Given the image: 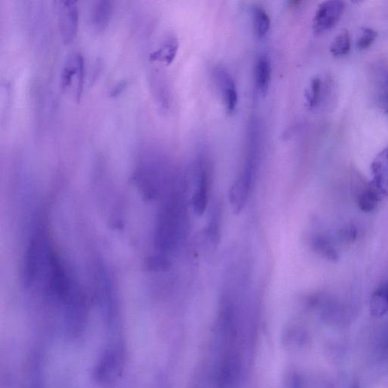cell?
Segmentation results:
<instances>
[{"instance_id":"cell-1","label":"cell","mask_w":388,"mask_h":388,"mask_svg":"<svg viewBox=\"0 0 388 388\" xmlns=\"http://www.w3.org/2000/svg\"><path fill=\"white\" fill-rule=\"evenodd\" d=\"M185 185L178 181L163 197L158 211L154 246L159 254L168 257L182 245L188 226Z\"/></svg>"},{"instance_id":"cell-2","label":"cell","mask_w":388,"mask_h":388,"mask_svg":"<svg viewBox=\"0 0 388 388\" xmlns=\"http://www.w3.org/2000/svg\"><path fill=\"white\" fill-rule=\"evenodd\" d=\"M242 371L243 357L239 349L221 352L215 368V388H238Z\"/></svg>"},{"instance_id":"cell-3","label":"cell","mask_w":388,"mask_h":388,"mask_svg":"<svg viewBox=\"0 0 388 388\" xmlns=\"http://www.w3.org/2000/svg\"><path fill=\"white\" fill-rule=\"evenodd\" d=\"M194 191L191 199L193 210L202 215L209 206L211 176L209 165L204 157L199 156L193 163Z\"/></svg>"},{"instance_id":"cell-4","label":"cell","mask_w":388,"mask_h":388,"mask_svg":"<svg viewBox=\"0 0 388 388\" xmlns=\"http://www.w3.org/2000/svg\"><path fill=\"white\" fill-rule=\"evenodd\" d=\"M84 81V60L78 52L71 54L64 62L60 86L64 93L73 96L77 103L82 99Z\"/></svg>"},{"instance_id":"cell-5","label":"cell","mask_w":388,"mask_h":388,"mask_svg":"<svg viewBox=\"0 0 388 388\" xmlns=\"http://www.w3.org/2000/svg\"><path fill=\"white\" fill-rule=\"evenodd\" d=\"M344 10V3L337 0L322 2L316 10L313 21L315 34H323L336 26Z\"/></svg>"},{"instance_id":"cell-6","label":"cell","mask_w":388,"mask_h":388,"mask_svg":"<svg viewBox=\"0 0 388 388\" xmlns=\"http://www.w3.org/2000/svg\"><path fill=\"white\" fill-rule=\"evenodd\" d=\"M58 26L62 41L66 45L73 43L77 37L79 12L75 1L57 2Z\"/></svg>"},{"instance_id":"cell-7","label":"cell","mask_w":388,"mask_h":388,"mask_svg":"<svg viewBox=\"0 0 388 388\" xmlns=\"http://www.w3.org/2000/svg\"><path fill=\"white\" fill-rule=\"evenodd\" d=\"M214 75L226 110L228 114H233L239 102V92L234 78L224 68H217L215 70Z\"/></svg>"},{"instance_id":"cell-8","label":"cell","mask_w":388,"mask_h":388,"mask_svg":"<svg viewBox=\"0 0 388 388\" xmlns=\"http://www.w3.org/2000/svg\"><path fill=\"white\" fill-rule=\"evenodd\" d=\"M372 184L383 197L388 195V147L375 158L371 165Z\"/></svg>"},{"instance_id":"cell-9","label":"cell","mask_w":388,"mask_h":388,"mask_svg":"<svg viewBox=\"0 0 388 388\" xmlns=\"http://www.w3.org/2000/svg\"><path fill=\"white\" fill-rule=\"evenodd\" d=\"M271 77V64L265 54L258 57L254 66V82L256 91L263 97L267 95Z\"/></svg>"},{"instance_id":"cell-10","label":"cell","mask_w":388,"mask_h":388,"mask_svg":"<svg viewBox=\"0 0 388 388\" xmlns=\"http://www.w3.org/2000/svg\"><path fill=\"white\" fill-rule=\"evenodd\" d=\"M383 197V194L372 182H369L363 184L359 189L356 202L359 209L363 212L371 213L376 209Z\"/></svg>"},{"instance_id":"cell-11","label":"cell","mask_w":388,"mask_h":388,"mask_svg":"<svg viewBox=\"0 0 388 388\" xmlns=\"http://www.w3.org/2000/svg\"><path fill=\"white\" fill-rule=\"evenodd\" d=\"M112 13V5L110 1H97L91 12V25L95 31L101 32L109 25Z\"/></svg>"},{"instance_id":"cell-12","label":"cell","mask_w":388,"mask_h":388,"mask_svg":"<svg viewBox=\"0 0 388 388\" xmlns=\"http://www.w3.org/2000/svg\"><path fill=\"white\" fill-rule=\"evenodd\" d=\"M178 50V42L175 38L171 37L165 40L162 45L150 54L151 61L159 62L167 64L174 62Z\"/></svg>"},{"instance_id":"cell-13","label":"cell","mask_w":388,"mask_h":388,"mask_svg":"<svg viewBox=\"0 0 388 388\" xmlns=\"http://www.w3.org/2000/svg\"><path fill=\"white\" fill-rule=\"evenodd\" d=\"M388 312V282L380 285L373 293L370 300V313L374 317H383Z\"/></svg>"},{"instance_id":"cell-14","label":"cell","mask_w":388,"mask_h":388,"mask_svg":"<svg viewBox=\"0 0 388 388\" xmlns=\"http://www.w3.org/2000/svg\"><path fill=\"white\" fill-rule=\"evenodd\" d=\"M312 247L316 253L328 260L335 262L339 257L334 244L326 235L322 234L314 235L312 239Z\"/></svg>"},{"instance_id":"cell-15","label":"cell","mask_w":388,"mask_h":388,"mask_svg":"<svg viewBox=\"0 0 388 388\" xmlns=\"http://www.w3.org/2000/svg\"><path fill=\"white\" fill-rule=\"evenodd\" d=\"M254 31L258 39H264L268 35L271 19L269 14L261 6L254 7L252 12Z\"/></svg>"},{"instance_id":"cell-16","label":"cell","mask_w":388,"mask_h":388,"mask_svg":"<svg viewBox=\"0 0 388 388\" xmlns=\"http://www.w3.org/2000/svg\"><path fill=\"white\" fill-rule=\"evenodd\" d=\"M205 235L212 245H217L221 236V213L218 206H215L212 210L210 219L205 230Z\"/></svg>"},{"instance_id":"cell-17","label":"cell","mask_w":388,"mask_h":388,"mask_svg":"<svg viewBox=\"0 0 388 388\" xmlns=\"http://www.w3.org/2000/svg\"><path fill=\"white\" fill-rule=\"evenodd\" d=\"M351 49L350 33L343 30L336 36L330 47V52L335 57H342L348 55Z\"/></svg>"},{"instance_id":"cell-18","label":"cell","mask_w":388,"mask_h":388,"mask_svg":"<svg viewBox=\"0 0 388 388\" xmlns=\"http://www.w3.org/2000/svg\"><path fill=\"white\" fill-rule=\"evenodd\" d=\"M323 82L319 77H315L308 84L306 91V103L310 108L317 106L322 99Z\"/></svg>"},{"instance_id":"cell-19","label":"cell","mask_w":388,"mask_h":388,"mask_svg":"<svg viewBox=\"0 0 388 388\" xmlns=\"http://www.w3.org/2000/svg\"><path fill=\"white\" fill-rule=\"evenodd\" d=\"M378 37V33L371 27H363L359 32L356 40V47L359 50H365L371 47Z\"/></svg>"},{"instance_id":"cell-20","label":"cell","mask_w":388,"mask_h":388,"mask_svg":"<svg viewBox=\"0 0 388 388\" xmlns=\"http://www.w3.org/2000/svg\"><path fill=\"white\" fill-rule=\"evenodd\" d=\"M341 236L346 242H352L356 240L357 236L356 228L353 225H349L341 229Z\"/></svg>"},{"instance_id":"cell-21","label":"cell","mask_w":388,"mask_h":388,"mask_svg":"<svg viewBox=\"0 0 388 388\" xmlns=\"http://www.w3.org/2000/svg\"><path fill=\"white\" fill-rule=\"evenodd\" d=\"M286 384V388H302L301 379L299 376L296 375V374H292V375H290Z\"/></svg>"},{"instance_id":"cell-22","label":"cell","mask_w":388,"mask_h":388,"mask_svg":"<svg viewBox=\"0 0 388 388\" xmlns=\"http://www.w3.org/2000/svg\"><path fill=\"white\" fill-rule=\"evenodd\" d=\"M126 85V82H121L120 83L114 86V88L111 91V96L116 97L119 95V93L125 88Z\"/></svg>"},{"instance_id":"cell-23","label":"cell","mask_w":388,"mask_h":388,"mask_svg":"<svg viewBox=\"0 0 388 388\" xmlns=\"http://www.w3.org/2000/svg\"><path fill=\"white\" fill-rule=\"evenodd\" d=\"M385 113L387 114V117H388V110L385 111Z\"/></svg>"},{"instance_id":"cell-24","label":"cell","mask_w":388,"mask_h":388,"mask_svg":"<svg viewBox=\"0 0 388 388\" xmlns=\"http://www.w3.org/2000/svg\"><path fill=\"white\" fill-rule=\"evenodd\" d=\"M353 388H359L357 386L354 387Z\"/></svg>"}]
</instances>
